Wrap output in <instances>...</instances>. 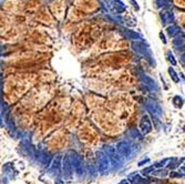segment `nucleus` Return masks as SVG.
<instances>
[{
    "label": "nucleus",
    "instance_id": "f257e3e1",
    "mask_svg": "<svg viewBox=\"0 0 185 184\" xmlns=\"http://www.w3.org/2000/svg\"><path fill=\"white\" fill-rule=\"evenodd\" d=\"M107 152H108V159H109V162L111 164V167H113L114 170L117 169H121L124 164V158L121 156L118 151L114 149L113 146H107Z\"/></svg>",
    "mask_w": 185,
    "mask_h": 184
},
{
    "label": "nucleus",
    "instance_id": "f03ea898",
    "mask_svg": "<svg viewBox=\"0 0 185 184\" xmlns=\"http://www.w3.org/2000/svg\"><path fill=\"white\" fill-rule=\"evenodd\" d=\"M70 161H71L72 167H74V171H76V175L78 177H82L83 175V162H82L80 155L76 154V152H72L71 156H70Z\"/></svg>",
    "mask_w": 185,
    "mask_h": 184
},
{
    "label": "nucleus",
    "instance_id": "7ed1b4c3",
    "mask_svg": "<svg viewBox=\"0 0 185 184\" xmlns=\"http://www.w3.org/2000/svg\"><path fill=\"white\" fill-rule=\"evenodd\" d=\"M96 160H98V167H99V171L101 173H105L108 172L110 167V162L109 159H108L107 154L104 152L98 151L96 152Z\"/></svg>",
    "mask_w": 185,
    "mask_h": 184
},
{
    "label": "nucleus",
    "instance_id": "20e7f679",
    "mask_svg": "<svg viewBox=\"0 0 185 184\" xmlns=\"http://www.w3.org/2000/svg\"><path fill=\"white\" fill-rule=\"evenodd\" d=\"M118 153L120 154L123 158H130L132 154V148L131 144L127 141H120L119 143L117 144V149Z\"/></svg>",
    "mask_w": 185,
    "mask_h": 184
},
{
    "label": "nucleus",
    "instance_id": "39448f33",
    "mask_svg": "<svg viewBox=\"0 0 185 184\" xmlns=\"http://www.w3.org/2000/svg\"><path fill=\"white\" fill-rule=\"evenodd\" d=\"M62 169H63L64 177H66V179H70V177H72L73 167H72V164H71V161H70V156H69V154H66V155H64Z\"/></svg>",
    "mask_w": 185,
    "mask_h": 184
},
{
    "label": "nucleus",
    "instance_id": "423d86ee",
    "mask_svg": "<svg viewBox=\"0 0 185 184\" xmlns=\"http://www.w3.org/2000/svg\"><path fill=\"white\" fill-rule=\"evenodd\" d=\"M140 130L143 134H149L152 131V123L150 120L149 116H143L140 122Z\"/></svg>",
    "mask_w": 185,
    "mask_h": 184
},
{
    "label": "nucleus",
    "instance_id": "0eeeda50",
    "mask_svg": "<svg viewBox=\"0 0 185 184\" xmlns=\"http://www.w3.org/2000/svg\"><path fill=\"white\" fill-rule=\"evenodd\" d=\"M146 109L154 116H161L162 114V109H161L160 104L153 101H149L146 103Z\"/></svg>",
    "mask_w": 185,
    "mask_h": 184
},
{
    "label": "nucleus",
    "instance_id": "6e6552de",
    "mask_svg": "<svg viewBox=\"0 0 185 184\" xmlns=\"http://www.w3.org/2000/svg\"><path fill=\"white\" fill-rule=\"evenodd\" d=\"M141 80L145 83V86L150 89V90H157V84L151 77L146 76V74H142L141 76Z\"/></svg>",
    "mask_w": 185,
    "mask_h": 184
},
{
    "label": "nucleus",
    "instance_id": "1a4fd4ad",
    "mask_svg": "<svg viewBox=\"0 0 185 184\" xmlns=\"http://www.w3.org/2000/svg\"><path fill=\"white\" fill-rule=\"evenodd\" d=\"M60 167H61V155H57L54 158L53 162H52V165L50 167V172H58Z\"/></svg>",
    "mask_w": 185,
    "mask_h": 184
},
{
    "label": "nucleus",
    "instance_id": "9d476101",
    "mask_svg": "<svg viewBox=\"0 0 185 184\" xmlns=\"http://www.w3.org/2000/svg\"><path fill=\"white\" fill-rule=\"evenodd\" d=\"M133 49H134L136 52H140V53H143V54H145V53L147 52V48L145 47L144 43L142 42H137V43H133Z\"/></svg>",
    "mask_w": 185,
    "mask_h": 184
},
{
    "label": "nucleus",
    "instance_id": "9b49d317",
    "mask_svg": "<svg viewBox=\"0 0 185 184\" xmlns=\"http://www.w3.org/2000/svg\"><path fill=\"white\" fill-rule=\"evenodd\" d=\"M112 7H113L114 11H117V12H122V11L125 10V6L121 1H119V0H113Z\"/></svg>",
    "mask_w": 185,
    "mask_h": 184
},
{
    "label": "nucleus",
    "instance_id": "f8f14e48",
    "mask_svg": "<svg viewBox=\"0 0 185 184\" xmlns=\"http://www.w3.org/2000/svg\"><path fill=\"white\" fill-rule=\"evenodd\" d=\"M125 35H127V38L133 39V40H136V39L140 38L139 35H137L136 32H134V31H132V30H127L125 31Z\"/></svg>",
    "mask_w": 185,
    "mask_h": 184
},
{
    "label": "nucleus",
    "instance_id": "ddd939ff",
    "mask_svg": "<svg viewBox=\"0 0 185 184\" xmlns=\"http://www.w3.org/2000/svg\"><path fill=\"white\" fill-rule=\"evenodd\" d=\"M169 73H170V76L172 77V79H173V81H174V82H178V81H180V79L178 78V74H176V72H175L173 68L169 69Z\"/></svg>",
    "mask_w": 185,
    "mask_h": 184
},
{
    "label": "nucleus",
    "instance_id": "4468645a",
    "mask_svg": "<svg viewBox=\"0 0 185 184\" xmlns=\"http://www.w3.org/2000/svg\"><path fill=\"white\" fill-rule=\"evenodd\" d=\"M167 58H169V61L172 63L173 66H175V64H176V61H175V59H174V57H173L172 52H170V51L167 52Z\"/></svg>",
    "mask_w": 185,
    "mask_h": 184
},
{
    "label": "nucleus",
    "instance_id": "2eb2a0df",
    "mask_svg": "<svg viewBox=\"0 0 185 184\" xmlns=\"http://www.w3.org/2000/svg\"><path fill=\"white\" fill-rule=\"evenodd\" d=\"M130 134H131L133 138H140L139 130H135V129H131V130H130Z\"/></svg>",
    "mask_w": 185,
    "mask_h": 184
},
{
    "label": "nucleus",
    "instance_id": "dca6fc26",
    "mask_svg": "<svg viewBox=\"0 0 185 184\" xmlns=\"http://www.w3.org/2000/svg\"><path fill=\"white\" fill-rule=\"evenodd\" d=\"M169 161V159H164L163 161H161V162H157L156 164L154 165V167H162L163 165H165L166 164V162Z\"/></svg>",
    "mask_w": 185,
    "mask_h": 184
},
{
    "label": "nucleus",
    "instance_id": "f3484780",
    "mask_svg": "<svg viewBox=\"0 0 185 184\" xmlns=\"http://www.w3.org/2000/svg\"><path fill=\"white\" fill-rule=\"evenodd\" d=\"M153 170H154V167H146V169H144L142 171V173L143 174H149L150 172H152Z\"/></svg>",
    "mask_w": 185,
    "mask_h": 184
},
{
    "label": "nucleus",
    "instance_id": "a211bd4d",
    "mask_svg": "<svg viewBox=\"0 0 185 184\" xmlns=\"http://www.w3.org/2000/svg\"><path fill=\"white\" fill-rule=\"evenodd\" d=\"M147 180L146 179H137V181H136V183L137 184H147ZM135 183V184H136Z\"/></svg>",
    "mask_w": 185,
    "mask_h": 184
},
{
    "label": "nucleus",
    "instance_id": "6ab92c4d",
    "mask_svg": "<svg viewBox=\"0 0 185 184\" xmlns=\"http://www.w3.org/2000/svg\"><path fill=\"white\" fill-rule=\"evenodd\" d=\"M149 161H150L149 159H145V160H143V161H141V162H140V163H139V165H140V167H141V165H143V164L147 163V162H149Z\"/></svg>",
    "mask_w": 185,
    "mask_h": 184
},
{
    "label": "nucleus",
    "instance_id": "aec40b11",
    "mask_svg": "<svg viewBox=\"0 0 185 184\" xmlns=\"http://www.w3.org/2000/svg\"><path fill=\"white\" fill-rule=\"evenodd\" d=\"M160 37H161V39L163 40V42L164 43H166V40H165V37L163 35V33H160Z\"/></svg>",
    "mask_w": 185,
    "mask_h": 184
},
{
    "label": "nucleus",
    "instance_id": "412c9836",
    "mask_svg": "<svg viewBox=\"0 0 185 184\" xmlns=\"http://www.w3.org/2000/svg\"><path fill=\"white\" fill-rule=\"evenodd\" d=\"M119 184H129V181H127V180H122Z\"/></svg>",
    "mask_w": 185,
    "mask_h": 184
},
{
    "label": "nucleus",
    "instance_id": "4be33fe9",
    "mask_svg": "<svg viewBox=\"0 0 185 184\" xmlns=\"http://www.w3.org/2000/svg\"><path fill=\"white\" fill-rule=\"evenodd\" d=\"M1 84H2V82H1V74H0V92H1V88H2Z\"/></svg>",
    "mask_w": 185,
    "mask_h": 184
},
{
    "label": "nucleus",
    "instance_id": "5701e85b",
    "mask_svg": "<svg viewBox=\"0 0 185 184\" xmlns=\"http://www.w3.org/2000/svg\"><path fill=\"white\" fill-rule=\"evenodd\" d=\"M57 184H62V182H60V181H59V182H58V183H57Z\"/></svg>",
    "mask_w": 185,
    "mask_h": 184
}]
</instances>
